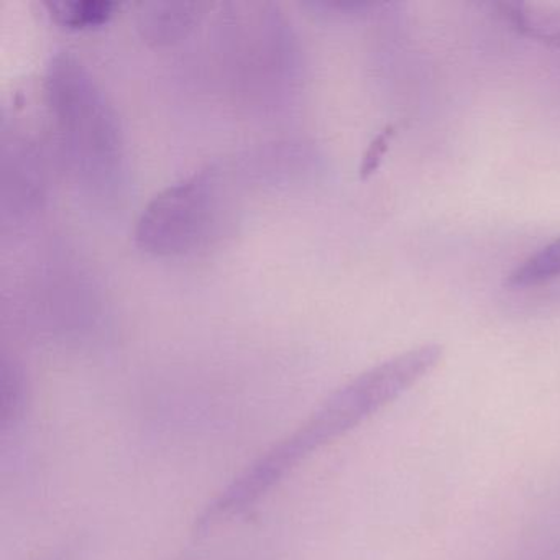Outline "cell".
Masks as SVG:
<instances>
[{
  "label": "cell",
  "mask_w": 560,
  "mask_h": 560,
  "mask_svg": "<svg viewBox=\"0 0 560 560\" xmlns=\"http://www.w3.org/2000/svg\"><path fill=\"white\" fill-rule=\"evenodd\" d=\"M500 9L501 14L517 34L549 47L560 48V8L527 2H503Z\"/></svg>",
  "instance_id": "cell-4"
},
{
  "label": "cell",
  "mask_w": 560,
  "mask_h": 560,
  "mask_svg": "<svg viewBox=\"0 0 560 560\" xmlns=\"http://www.w3.org/2000/svg\"><path fill=\"white\" fill-rule=\"evenodd\" d=\"M444 349L425 343L366 370L340 389L327 409L324 429L342 434L411 392L441 363Z\"/></svg>",
  "instance_id": "cell-2"
},
{
  "label": "cell",
  "mask_w": 560,
  "mask_h": 560,
  "mask_svg": "<svg viewBox=\"0 0 560 560\" xmlns=\"http://www.w3.org/2000/svg\"><path fill=\"white\" fill-rule=\"evenodd\" d=\"M395 133V126H386L382 132H378L375 137H373L369 149H366L365 153H363L362 163H360V178L366 179L369 176H372L376 170L380 168L383 159H385L386 152H388L389 143H392Z\"/></svg>",
  "instance_id": "cell-8"
},
{
  "label": "cell",
  "mask_w": 560,
  "mask_h": 560,
  "mask_svg": "<svg viewBox=\"0 0 560 560\" xmlns=\"http://www.w3.org/2000/svg\"><path fill=\"white\" fill-rule=\"evenodd\" d=\"M192 4H152L142 14L147 34L159 40H170L182 34L183 28L188 27L192 21Z\"/></svg>",
  "instance_id": "cell-7"
},
{
  "label": "cell",
  "mask_w": 560,
  "mask_h": 560,
  "mask_svg": "<svg viewBox=\"0 0 560 560\" xmlns=\"http://www.w3.org/2000/svg\"><path fill=\"white\" fill-rule=\"evenodd\" d=\"M47 5L60 24L71 28L106 24L117 8L113 0H50Z\"/></svg>",
  "instance_id": "cell-6"
},
{
  "label": "cell",
  "mask_w": 560,
  "mask_h": 560,
  "mask_svg": "<svg viewBox=\"0 0 560 560\" xmlns=\"http://www.w3.org/2000/svg\"><path fill=\"white\" fill-rule=\"evenodd\" d=\"M215 178L218 172L208 166L160 191L137 222V244L155 254H182L199 245L214 218Z\"/></svg>",
  "instance_id": "cell-1"
},
{
  "label": "cell",
  "mask_w": 560,
  "mask_h": 560,
  "mask_svg": "<svg viewBox=\"0 0 560 560\" xmlns=\"http://www.w3.org/2000/svg\"><path fill=\"white\" fill-rule=\"evenodd\" d=\"M549 560H560V556L559 557H552V559H549Z\"/></svg>",
  "instance_id": "cell-9"
},
{
  "label": "cell",
  "mask_w": 560,
  "mask_h": 560,
  "mask_svg": "<svg viewBox=\"0 0 560 560\" xmlns=\"http://www.w3.org/2000/svg\"><path fill=\"white\" fill-rule=\"evenodd\" d=\"M560 277V237L527 257L508 275L506 287L530 288Z\"/></svg>",
  "instance_id": "cell-5"
},
{
  "label": "cell",
  "mask_w": 560,
  "mask_h": 560,
  "mask_svg": "<svg viewBox=\"0 0 560 560\" xmlns=\"http://www.w3.org/2000/svg\"><path fill=\"white\" fill-rule=\"evenodd\" d=\"M47 86L65 136L70 137L77 150L90 153V160L110 159L117 147L114 120L84 68L73 58L57 57L48 70Z\"/></svg>",
  "instance_id": "cell-3"
}]
</instances>
